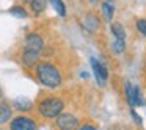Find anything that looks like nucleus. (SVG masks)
<instances>
[{
  "instance_id": "obj_1",
  "label": "nucleus",
  "mask_w": 146,
  "mask_h": 130,
  "mask_svg": "<svg viewBox=\"0 0 146 130\" xmlns=\"http://www.w3.org/2000/svg\"><path fill=\"white\" fill-rule=\"evenodd\" d=\"M36 77L41 82V85L47 88H58L61 85V75L58 69L50 63H41L36 67Z\"/></svg>"
},
{
  "instance_id": "obj_2",
  "label": "nucleus",
  "mask_w": 146,
  "mask_h": 130,
  "mask_svg": "<svg viewBox=\"0 0 146 130\" xmlns=\"http://www.w3.org/2000/svg\"><path fill=\"white\" fill-rule=\"evenodd\" d=\"M64 108V104L63 100H60V99H46V100H42L41 104L38 105V110L39 113L42 114L44 117H57L58 114L63 111Z\"/></svg>"
},
{
  "instance_id": "obj_3",
  "label": "nucleus",
  "mask_w": 146,
  "mask_h": 130,
  "mask_svg": "<svg viewBox=\"0 0 146 130\" xmlns=\"http://www.w3.org/2000/svg\"><path fill=\"white\" fill-rule=\"evenodd\" d=\"M57 127L60 130H77L79 119L71 113H60L57 116Z\"/></svg>"
},
{
  "instance_id": "obj_4",
  "label": "nucleus",
  "mask_w": 146,
  "mask_h": 130,
  "mask_svg": "<svg viewBox=\"0 0 146 130\" xmlns=\"http://www.w3.org/2000/svg\"><path fill=\"white\" fill-rule=\"evenodd\" d=\"M90 63H91L93 74H94V77H96V82H98V85H99V86H104L105 82H107V79H108V71H107V67H105L104 64L101 63V61L96 60L94 57H91Z\"/></svg>"
},
{
  "instance_id": "obj_5",
  "label": "nucleus",
  "mask_w": 146,
  "mask_h": 130,
  "mask_svg": "<svg viewBox=\"0 0 146 130\" xmlns=\"http://www.w3.org/2000/svg\"><path fill=\"white\" fill-rule=\"evenodd\" d=\"M44 49V39L38 35V33H30L25 36V50H32V52H39Z\"/></svg>"
},
{
  "instance_id": "obj_6",
  "label": "nucleus",
  "mask_w": 146,
  "mask_h": 130,
  "mask_svg": "<svg viewBox=\"0 0 146 130\" xmlns=\"http://www.w3.org/2000/svg\"><path fill=\"white\" fill-rule=\"evenodd\" d=\"M11 130H36V124L27 116H19L11 121Z\"/></svg>"
},
{
  "instance_id": "obj_7",
  "label": "nucleus",
  "mask_w": 146,
  "mask_h": 130,
  "mask_svg": "<svg viewBox=\"0 0 146 130\" xmlns=\"http://www.w3.org/2000/svg\"><path fill=\"white\" fill-rule=\"evenodd\" d=\"M83 28H85L86 32H90V33H94L96 30L99 28L98 16H94V14H86L85 20H83Z\"/></svg>"
},
{
  "instance_id": "obj_8",
  "label": "nucleus",
  "mask_w": 146,
  "mask_h": 130,
  "mask_svg": "<svg viewBox=\"0 0 146 130\" xmlns=\"http://www.w3.org/2000/svg\"><path fill=\"white\" fill-rule=\"evenodd\" d=\"M38 60H39V55L32 50H25L22 55V63L27 67H33L35 64H38Z\"/></svg>"
},
{
  "instance_id": "obj_9",
  "label": "nucleus",
  "mask_w": 146,
  "mask_h": 130,
  "mask_svg": "<svg viewBox=\"0 0 146 130\" xmlns=\"http://www.w3.org/2000/svg\"><path fill=\"white\" fill-rule=\"evenodd\" d=\"M13 105L16 107V110H21V111L32 110V102H30L27 97H17L16 100L13 102Z\"/></svg>"
},
{
  "instance_id": "obj_10",
  "label": "nucleus",
  "mask_w": 146,
  "mask_h": 130,
  "mask_svg": "<svg viewBox=\"0 0 146 130\" xmlns=\"http://www.w3.org/2000/svg\"><path fill=\"white\" fill-rule=\"evenodd\" d=\"M11 114H13V111H11L10 105L8 104H0V124L8 122V121L11 119Z\"/></svg>"
},
{
  "instance_id": "obj_11",
  "label": "nucleus",
  "mask_w": 146,
  "mask_h": 130,
  "mask_svg": "<svg viewBox=\"0 0 146 130\" xmlns=\"http://www.w3.org/2000/svg\"><path fill=\"white\" fill-rule=\"evenodd\" d=\"M32 11L35 14H41L47 7V0H32Z\"/></svg>"
},
{
  "instance_id": "obj_12",
  "label": "nucleus",
  "mask_w": 146,
  "mask_h": 130,
  "mask_svg": "<svg viewBox=\"0 0 146 130\" xmlns=\"http://www.w3.org/2000/svg\"><path fill=\"white\" fill-rule=\"evenodd\" d=\"M110 30L113 33L115 39H126V32H124V27L121 24H111Z\"/></svg>"
},
{
  "instance_id": "obj_13",
  "label": "nucleus",
  "mask_w": 146,
  "mask_h": 130,
  "mask_svg": "<svg viewBox=\"0 0 146 130\" xmlns=\"http://www.w3.org/2000/svg\"><path fill=\"white\" fill-rule=\"evenodd\" d=\"M102 13H104V17L107 22H110L111 19H113V13H115V8H113V3H108V2H105V3H102Z\"/></svg>"
},
{
  "instance_id": "obj_14",
  "label": "nucleus",
  "mask_w": 146,
  "mask_h": 130,
  "mask_svg": "<svg viewBox=\"0 0 146 130\" xmlns=\"http://www.w3.org/2000/svg\"><path fill=\"white\" fill-rule=\"evenodd\" d=\"M50 5L54 7V10L58 13V16H61V17L66 16V7H64L63 0H50Z\"/></svg>"
},
{
  "instance_id": "obj_15",
  "label": "nucleus",
  "mask_w": 146,
  "mask_h": 130,
  "mask_svg": "<svg viewBox=\"0 0 146 130\" xmlns=\"http://www.w3.org/2000/svg\"><path fill=\"white\" fill-rule=\"evenodd\" d=\"M111 49H113L115 53H123L126 50V42H124V39H115Z\"/></svg>"
},
{
  "instance_id": "obj_16",
  "label": "nucleus",
  "mask_w": 146,
  "mask_h": 130,
  "mask_svg": "<svg viewBox=\"0 0 146 130\" xmlns=\"http://www.w3.org/2000/svg\"><path fill=\"white\" fill-rule=\"evenodd\" d=\"M10 13L13 14V16H16V17H27V11L24 10L22 7H13V8H10Z\"/></svg>"
},
{
  "instance_id": "obj_17",
  "label": "nucleus",
  "mask_w": 146,
  "mask_h": 130,
  "mask_svg": "<svg viewBox=\"0 0 146 130\" xmlns=\"http://www.w3.org/2000/svg\"><path fill=\"white\" fill-rule=\"evenodd\" d=\"M137 28L143 36H146V19H138L137 20Z\"/></svg>"
},
{
  "instance_id": "obj_18",
  "label": "nucleus",
  "mask_w": 146,
  "mask_h": 130,
  "mask_svg": "<svg viewBox=\"0 0 146 130\" xmlns=\"http://www.w3.org/2000/svg\"><path fill=\"white\" fill-rule=\"evenodd\" d=\"M130 116H132L133 119H135V122L138 124V125H140V124H141V117H140L138 114H137V111L133 110V108H132V110H130Z\"/></svg>"
},
{
  "instance_id": "obj_19",
  "label": "nucleus",
  "mask_w": 146,
  "mask_h": 130,
  "mask_svg": "<svg viewBox=\"0 0 146 130\" xmlns=\"http://www.w3.org/2000/svg\"><path fill=\"white\" fill-rule=\"evenodd\" d=\"M79 130H98V129H96V127H93V125H82Z\"/></svg>"
},
{
  "instance_id": "obj_20",
  "label": "nucleus",
  "mask_w": 146,
  "mask_h": 130,
  "mask_svg": "<svg viewBox=\"0 0 146 130\" xmlns=\"http://www.w3.org/2000/svg\"><path fill=\"white\" fill-rule=\"evenodd\" d=\"M80 77H82V79H88V74H86V72H82V74H80Z\"/></svg>"
},
{
  "instance_id": "obj_21",
  "label": "nucleus",
  "mask_w": 146,
  "mask_h": 130,
  "mask_svg": "<svg viewBox=\"0 0 146 130\" xmlns=\"http://www.w3.org/2000/svg\"><path fill=\"white\" fill-rule=\"evenodd\" d=\"M90 2H91V3H96V2H98V0H90Z\"/></svg>"
},
{
  "instance_id": "obj_22",
  "label": "nucleus",
  "mask_w": 146,
  "mask_h": 130,
  "mask_svg": "<svg viewBox=\"0 0 146 130\" xmlns=\"http://www.w3.org/2000/svg\"><path fill=\"white\" fill-rule=\"evenodd\" d=\"M107 2H108V3H113V0H107Z\"/></svg>"
},
{
  "instance_id": "obj_23",
  "label": "nucleus",
  "mask_w": 146,
  "mask_h": 130,
  "mask_svg": "<svg viewBox=\"0 0 146 130\" xmlns=\"http://www.w3.org/2000/svg\"><path fill=\"white\" fill-rule=\"evenodd\" d=\"M22 2H32V0H22Z\"/></svg>"
},
{
  "instance_id": "obj_24",
  "label": "nucleus",
  "mask_w": 146,
  "mask_h": 130,
  "mask_svg": "<svg viewBox=\"0 0 146 130\" xmlns=\"http://www.w3.org/2000/svg\"><path fill=\"white\" fill-rule=\"evenodd\" d=\"M0 96H2V88H0Z\"/></svg>"
},
{
  "instance_id": "obj_25",
  "label": "nucleus",
  "mask_w": 146,
  "mask_h": 130,
  "mask_svg": "<svg viewBox=\"0 0 146 130\" xmlns=\"http://www.w3.org/2000/svg\"><path fill=\"white\" fill-rule=\"evenodd\" d=\"M0 130H3V129H0Z\"/></svg>"
}]
</instances>
